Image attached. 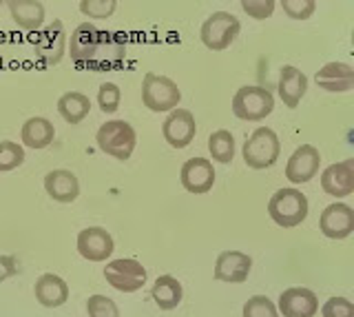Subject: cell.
<instances>
[{
  "label": "cell",
  "instance_id": "cell-26",
  "mask_svg": "<svg viewBox=\"0 0 354 317\" xmlns=\"http://www.w3.org/2000/svg\"><path fill=\"white\" fill-rule=\"evenodd\" d=\"M91 111V100L82 91H66L58 98V114L69 125H77Z\"/></svg>",
  "mask_w": 354,
  "mask_h": 317
},
{
  "label": "cell",
  "instance_id": "cell-24",
  "mask_svg": "<svg viewBox=\"0 0 354 317\" xmlns=\"http://www.w3.org/2000/svg\"><path fill=\"white\" fill-rule=\"evenodd\" d=\"M55 138V129H53V123L47 118H29L25 125H22V131H20V140L22 145L29 147V149H44L49 147Z\"/></svg>",
  "mask_w": 354,
  "mask_h": 317
},
{
  "label": "cell",
  "instance_id": "cell-15",
  "mask_svg": "<svg viewBox=\"0 0 354 317\" xmlns=\"http://www.w3.org/2000/svg\"><path fill=\"white\" fill-rule=\"evenodd\" d=\"M250 269H252L250 255L241 253V251H224V253H219L215 262V280L228 284H241L248 280Z\"/></svg>",
  "mask_w": 354,
  "mask_h": 317
},
{
  "label": "cell",
  "instance_id": "cell-19",
  "mask_svg": "<svg viewBox=\"0 0 354 317\" xmlns=\"http://www.w3.org/2000/svg\"><path fill=\"white\" fill-rule=\"evenodd\" d=\"M317 84L330 93H346L354 87V69L348 62H326L315 75Z\"/></svg>",
  "mask_w": 354,
  "mask_h": 317
},
{
  "label": "cell",
  "instance_id": "cell-10",
  "mask_svg": "<svg viewBox=\"0 0 354 317\" xmlns=\"http://www.w3.org/2000/svg\"><path fill=\"white\" fill-rule=\"evenodd\" d=\"M319 228L321 233L330 239H346L352 235L354 231V211L352 206L343 204V202H335L328 204L324 211H321L319 217Z\"/></svg>",
  "mask_w": 354,
  "mask_h": 317
},
{
  "label": "cell",
  "instance_id": "cell-20",
  "mask_svg": "<svg viewBox=\"0 0 354 317\" xmlns=\"http://www.w3.org/2000/svg\"><path fill=\"white\" fill-rule=\"evenodd\" d=\"M44 191L49 193L51 200L60 204H69L80 195V182H77L75 173L71 171L53 169L44 176Z\"/></svg>",
  "mask_w": 354,
  "mask_h": 317
},
{
  "label": "cell",
  "instance_id": "cell-3",
  "mask_svg": "<svg viewBox=\"0 0 354 317\" xmlns=\"http://www.w3.org/2000/svg\"><path fill=\"white\" fill-rule=\"evenodd\" d=\"M97 147L115 160H129L136 149L138 134L124 120H109L97 129Z\"/></svg>",
  "mask_w": 354,
  "mask_h": 317
},
{
  "label": "cell",
  "instance_id": "cell-1",
  "mask_svg": "<svg viewBox=\"0 0 354 317\" xmlns=\"http://www.w3.org/2000/svg\"><path fill=\"white\" fill-rule=\"evenodd\" d=\"M243 162L246 167L261 171L270 169L281 153V142L270 127H259L252 131V136L243 142Z\"/></svg>",
  "mask_w": 354,
  "mask_h": 317
},
{
  "label": "cell",
  "instance_id": "cell-7",
  "mask_svg": "<svg viewBox=\"0 0 354 317\" xmlns=\"http://www.w3.org/2000/svg\"><path fill=\"white\" fill-rule=\"evenodd\" d=\"M104 280L120 293H136L147 284V269L133 257H120L106 264Z\"/></svg>",
  "mask_w": 354,
  "mask_h": 317
},
{
  "label": "cell",
  "instance_id": "cell-23",
  "mask_svg": "<svg viewBox=\"0 0 354 317\" xmlns=\"http://www.w3.org/2000/svg\"><path fill=\"white\" fill-rule=\"evenodd\" d=\"M7 9L14 23L25 31H38L44 23V5L40 0H11Z\"/></svg>",
  "mask_w": 354,
  "mask_h": 317
},
{
  "label": "cell",
  "instance_id": "cell-5",
  "mask_svg": "<svg viewBox=\"0 0 354 317\" xmlns=\"http://www.w3.org/2000/svg\"><path fill=\"white\" fill-rule=\"evenodd\" d=\"M268 215L274 224L295 228L308 217V198L297 189H279L268 202Z\"/></svg>",
  "mask_w": 354,
  "mask_h": 317
},
{
  "label": "cell",
  "instance_id": "cell-2",
  "mask_svg": "<svg viewBox=\"0 0 354 317\" xmlns=\"http://www.w3.org/2000/svg\"><path fill=\"white\" fill-rule=\"evenodd\" d=\"M142 102L155 114L173 111L182 102V91L175 80L151 71L142 80Z\"/></svg>",
  "mask_w": 354,
  "mask_h": 317
},
{
  "label": "cell",
  "instance_id": "cell-16",
  "mask_svg": "<svg viewBox=\"0 0 354 317\" xmlns=\"http://www.w3.org/2000/svg\"><path fill=\"white\" fill-rule=\"evenodd\" d=\"M97 45H100V29L93 23H80L71 34V42H69V53L71 60L77 64H91L95 53H97Z\"/></svg>",
  "mask_w": 354,
  "mask_h": 317
},
{
  "label": "cell",
  "instance_id": "cell-12",
  "mask_svg": "<svg viewBox=\"0 0 354 317\" xmlns=\"http://www.w3.org/2000/svg\"><path fill=\"white\" fill-rule=\"evenodd\" d=\"M127 45L118 31H100V45L93 62L88 64L93 71H113L124 62Z\"/></svg>",
  "mask_w": 354,
  "mask_h": 317
},
{
  "label": "cell",
  "instance_id": "cell-11",
  "mask_svg": "<svg viewBox=\"0 0 354 317\" xmlns=\"http://www.w3.org/2000/svg\"><path fill=\"white\" fill-rule=\"evenodd\" d=\"M66 51V29L62 20H53V23L42 31L36 40V56L42 64L53 67L64 58Z\"/></svg>",
  "mask_w": 354,
  "mask_h": 317
},
{
  "label": "cell",
  "instance_id": "cell-21",
  "mask_svg": "<svg viewBox=\"0 0 354 317\" xmlns=\"http://www.w3.org/2000/svg\"><path fill=\"white\" fill-rule=\"evenodd\" d=\"M277 91H279V98L283 100L286 107L295 109L308 91V75L301 69L292 67V64H283Z\"/></svg>",
  "mask_w": 354,
  "mask_h": 317
},
{
  "label": "cell",
  "instance_id": "cell-32",
  "mask_svg": "<svg viewBox=\"0 0 354 317\" xmlns=\"http://www.w3.org/2000/svg\"><path fill=\"white\" fill-rule=\"evenodd\" d=\"M118 3L115 0H82L80 3V12L88 18L95 20H106L115 14Z\"/></svg>",
  "mask_w": 354,
  "mask_h": 317
},
{
  "label": "cell",
  "instance_id": "cell-36",
  "mask_svg": "<svg viewBox=\"0 0 354 317\" xmlns=\"http://www.w3.org/2000/svg\"><path fill=\"white\" fill-rule=\"evenodd\" d=\"M18 273V260L14 255H0V282L9 280Z\"/></svg>",
  "mask_w": 354,
  "mask_h": 317
},
{
  "label": "cell",
  "instance_id": "cell-33",
  "mask_svg": "<svg viewBox=\"0 0 354 317\" xmlns=\"http://www.w3.org/2000/svg\"><path fill=\"white\" fill-rule=\"evenodd\" d=\"M281 7H283V12L288 14V18L308 20L310 16L315 14L317 3H315V0H283Z\"/></svg>",
  "mask_w": 354,
  "mask_h": 317
},
{
  "label": "cell",
  "instance_id": "cell-13",
  "mask_svg": "<svg viewBox=\"0 0 354 317\" xmlns=\"http://www.w3.org/2000/svg\"><path fill=\"white\" fill-rule=\"evenodd\" d=\"M319 165H321L319 149L313 145H301L299 149H295L290 160H288L286 178L292 184H306L319 173Z\"/></svg>",
  "mask_w": 354,
  "mask_h": 317
},
{
  "label": "cell",
  "instance_id": "cell-35",
  "mask_svg": "<svg viewBox=\"0 0 354 317\" xmlns=\"http://www.w3.org/2000/svg\"><path fill=\"white\" fill-rule=\"evenodd\" d=\"M324 317H354V304L346 298H330L324 309H321Z\"/></svg>",
  "mask_w": 354,
  "mask_h": 317
},
{
  "label": "cell",
  "instance_id": "cell-29",
  "mask_svg": "<svg viewBox=\"0 0 354 317\" xmlns=\"http://www.w3.org/2000/svg\"><path fill=\"white\" fill-rule=\"evenodd\" d=\"M120 100H122V91L115 82H104L100 84L97 89V105L102 114H115L120 109Z\"/></svg>",
  "mask_w": 354,
  "mask_h": 317
},
{
  "label": "cell",
  "instance_id": "cell-4",
  "mask_svg": "<svg viewBox=\"0 0 354 317\" xmlns=\"http://www.w3.org/2000/svg\"><path fill=\"white\" fill-rule=\"evenodd\" d=\"M274 109V96L257 84L239 87L235 98H232V114L246 123H259V120L268 118Z\"/></svg>",
  "mask_w": 354,
  "mask_h": 317
},
{
  "label": "cell",
  "instance_id": "cell-25",
  "mask_svg": "<svg viewBox=\"0 0 354 317\" xmlns=\"http://www.w3.org/2000/svg\"><path fill=\"white\" fill-rule=\"evenodd\" d=\"M182 295H184L182 284L177 282V278H173V275H160L151 289V298L162 311L177 309V306L182 304Z\"/></svg>",
  "mask_w": 354,
  "mask_h": 317
},
{
  "label": "cell",
  "instance_id": "cell-6",
  "mask_svg": "<svg viewBox=\"0 0 354 317\" xmlns=\"http://www.w3.org/2000/svg\"><path fill=\"white\" fill-rule=\"evenodd\" d=\"M239 31L241 25L237 16H232L230 12H215L204 20L202 29H199V38L210 51H224L237 40Z\"/></svg>",
  "mask_w": 354,
  "mask_h": 317
},
{
  "label": "cell",
  "instance_id": "cell-14",
  "mask_svg": "<svg viewBox=\"0 0 354 317\" xmlns=\"http://www.w3.org/2000/svg\"><path fill=\"white\" fill-rule=\"evenodd\" d=\"M182 187L188 193H195V195H202L208 193L213 189L215 184V169H213V162L206 160V158H191L184 162L182 167Z\"/></svg>",
  "mask_w": 354,
  "mask_h": 317
},
{
  "label": "cell",
  "instance_id": "cell-18",
  "mask_svg": "<svg viewBox=\"0 0 354 317\" xmlns=\"http://www.w3.org/2000/svg\"><path fill=\"white\" fill-rule=\"evenodd\" d=\"M321 189L332 198H346L354 193V160H343L330 165L321 176Z\"/></svg>",
  "mask_w": 354,
  "mask_h": 317
},
{
  "label": "cell",
  "instance_id": "cell-31",
  "mask_svg": "<svg viewBox=\"0 0 354 317\" xmlns=\"http://www.w3.org/2000/svg\"><path fill=\"white\" fill-rule=\"evenodd\" d=\"M243 317H279L277 315V306L266 295H252V298L243 304Z\"/></svg>",
  "mask_w": 354,
  "mask_h": 317
},
{
  "label": "cell",
  "instance_id": "cell-27",
  "mask_svg": "<svg viewBox=\"0 0 354 317\" xmlns=\"http://www.w3.org/2000/svg\"><path fill=\"white\" fill-rule=\"evenodd\" d=\"M208 151H210V158L219 162V165H230L232 158H235V138H232L230 131L219 129L215 134H210Z\"/></svg>",
  "mask_w": 354,
  "mask_h": 317
},
{
  "label": "cell",
  "instance_id": "cell-30",
  "mask_svg": "<svg viewBox=\"0 0 354 317\" xmlns=\"http://www.w3.org/2000/svg\"><path fill=\"white\" fill-rule=\"evenodd\" d=\"M86 313L88 317H120L118 304L106 295H91L86 300Z\"/></svg>",
  "mask_w": 354,
  "mask_h": 317
},
{
  "label": "cell",
  "instance_id": "cell-8",
  "mask_svg": "<svg viewBox=\"0 0 354 317\" xmlns=\"http://www.w3.org/2000/svg\"><path fill=\"white\" fill-rule=\"evenodd\" d=\"M195 134H197V125L188 109H180V107L173 109L162 125V136L173 149H186L195 140Z\"/></svg>",
  "mask_w": 354,
  "mask_h": 317
},
{
  "label": "cell",
  "instance_id": "cell-9",
  "mask_svg": "<svg viewBox=\"0 0 354 317\" xmlns=\"http://www.w3.org/2000/svg\"><path fill=\"white\" fill-rule=\"evenodd\" d=\"M113 248V237L102 226H88L77 233V253L88 262H106Z\"/></svg>",
  "mask_w": 354,
  "mask_h": 317
},
{
  "label": "cell",
  "instance_id": "cell-22",
  "mask_svg": "<svg viewBox=\"0 0 354 317\" xmlns=\"http://www.w3.org/2000/svg\"><path fill=\"white\" fill-rule=\"evenodd\" d=\"M33 293H36V300L47 306V309H58L66 300H69V284H66L60 275H53V273H44V275L38 278L36 287H33Z\"/></svg>",
  "mask_w": 354,
  "mask_h": 317
},
{
  "label": "cell",
  "instance_id": "cell-17",
  "mask_svg": "<svg viewBox=\"0 0 354 317\" xmlns=\"http://www.w3.org/2000/svg\"><path fill=\"white\" fill-rule=\"evenodd\" d=\"M279 311L283 317H315L319 311V300L310 289L292 287L279 295Z\"/></svg>",
  "mask_w": 354,
  "mask_h": 317
},
{
  "label": "cell",
  "instance_id": "cell-34",
  "mask_svg": "<svg viewBox=\"0 0 354 317\" xmlns=\"http://www.w3.org/2000/svg\"><path fill=\"white\" fill-rule=\"evenodd\" d=\"M274 7L277 3L274 0H243L241 3V9L246 12L250 18L254 20H266V18H270L272 12H274Z\"/></svg>",
  "mask_w": 354,
  "mask_h": 317
},
{
  "label": "cell",
  "instance_id": "cell-28",
  "mask_svg": "<svg viewBox=\"0 0 354 317\" xmlns=\"http://www.w3.org/2000/svg\"><path fill=\"white\" fill-rule=\"evenodd\" d=\"M22 162H25V149H22L18 142H11V140L0 142V173L14 171Z\"/></svg>",
  "mask_w": 354,
  "mask_h": 317
}]
</instances>
